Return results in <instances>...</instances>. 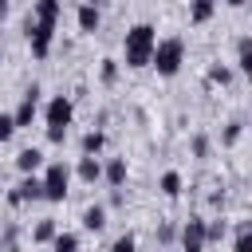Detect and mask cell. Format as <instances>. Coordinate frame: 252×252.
Returning <instances> with one entry per match:
<instances>
[{
  "mask_svg": "<svg viewBox=\"0 0 252 252\" xmlns=\"http://www.w3.org/2000/svg\"><path fill=\"white\" fill-rule=\"evenodd\" d=\"M55 232H59V228H55V220H39V224H35V232H32V240H35V244H51V236H55Z\"/></svg>",
  "mask_w": 252,
  "mask_h": 252,
  "instance_id": "19",
  "label": "cell"
},
{
  "mask_svg": "<svg viewBox=\"0 0 252 252\" xmlns=\"http://www.w3.org/2000/svg\"><path fill=\"white\" fill-rule=\"evenodd\" d=\"M102 146H106V134H102V130H87V134H83V142H79L83 158H98V154H102Z\"/></svg>",
  "mask_w": 252,
  "mask_h": 252,
  "instance_id": "10",
  "label": "cell"
},
{
  "mask_svg": "<svg viewBox=\"0 0 252 252\" xmlns=\"http://www.w3.org/2000/svg\"><path fill=\"white\" fill-rule=\"evenodd\" d=\"M110 252H138V240H134V232H122V236L110 244Z\"/></svg>",
  "mask_w": 252,
  "mask_h": 252,
  "instance_id": "21",
  "label": "cell"
},
{
  "mask_svg": "<svg viewBox=\"0 0 252 252\" xmlns=\"http://www.w3.org/2000/svg\"><path fill=\"white\" fill-rule=\"evenodd\" d=\"M8 201L12 205H28V201H43V181L35 177V173H24L20 177V185L8 193Z\"/></svg>",
  "mask_w": 252,
  "mask_h": 252,
  "instance_id": "7",
  "label": "cell"
},
{
  "mask_svg": "<svg viewBox=\"0 0 252 252\" xmlns=\"http://www.w3.org/2000/svg\"><path fill=\"white\" fill-rule=\"evenodd\" d=\"M158 189H161L165 197H177V193H181V173H177V169H165L161 181H158Z\"/></svg>",
  "mask_w": 252,
  "mask_h": 252,
  "instance_id": "16",
  "label": "cell"
},
{
  "mask_svg": "<svg viewBox=\"0 0 252 252\" xmlns=\"http://www.w3.org/2000/svg\"><path fill=\"white\" fill-rule=\"evenodd\" d=\"M209 83H220V87H224V83H232V71H228V67H213V71H209Z\"/></svg>",
  "mask_w": 252,
  "mask_h": 252,
  "instance_id": "22",
  "label": "cell"
},
{
  "mask_svg": "<svg viewBox=\"0 0 252 252\" xmlns=\"http://www.w3.org/2000/svg\"><path fill=\"white\" fill-rule=\"evenodd\" d=\"M79 177H83L87 185H94V181L102 177V161H98V158H79Z\"/></svg>",
  "mask_w": 252,
  "mask_h": 252,
  "instance_id": "14",
  "label": "cell"
},
{
  "mask_svg": "<svg viewBox=\"0 0 252 252\" xmlns=\"http://www.w3.org/2000/svg\"><path fill=\"white\" fill-rule=\"evenodd\" d=\"M181 252H205V244H181Z\"/></svg>",
  "mask_w": 252,
  "mask_h": 252,
  "instance_id": "26",
  "label": "cell"
},
{
  "mask_svg": "<svg viewBox=\"0 0 252 252\" xmlns=\"http://www.w3.org/2000/svg\"><path fill=\"white\" fill-rule=\"evenodd\" d=\"M236 67H240L244 75H252V39H248V35H244L240 47H236Z\"/></svg>",
  "mask_w": 252,
  "mask_h": 252,
  "instance_id": "18",
  "label": "cell"
},
{
  "mask_svg": "<svg viewBox=\"0 0 252 252\" xmlns=\"http://www.w3.org/2000/svg\"><path fill=\"white\" fill-rule=\"evenodd\" d=\"M232 252H252V228L240 220V228H236V240H232Z\"/></svg>",
  "mask_w": 252,
  "mask_h": 252,
  "instance_id": "20",
  "label": "cell"
},
{
  "mask_svg": "<svg viewBox=\"0 0 252 252\" xmlns=\"http://www.w3.org/2000/svg\"><path fill=\"white\" fill-rule=\"evenodd\" d=\"M181 63H185V43H181L177 35H169V39H158V43H154L150 67H154L161 79H173V75L181 71Z\"/></svg>",
  "mask_w": 252,
  "mask_h": 252,
  "instance_id": "3",
  "label": "cell"
},
{
  "mask_svg": "<svg viewBox=\"0 0 252 252\" xmlns=\"http://www.w3.org/2000/svg\"><path fill=\"white\" fill-rule=\"evenodd\" d=\"M35 114H39V87H28V91H24V98H20V106L12 110V122H16V130L32 126V122H35Z\"/></svg>",
  "mask_w": 252,
  "mask_h": 252,
  "instance_id": "6",
  "label": "cell"
},
{
  "mask_svg": "<svg viewBox=\"0 0 252 252\" xmlns=\"http://www.w3.org/2000/svg\"><path fill=\"white\" fill-rule=\"evenodd\" d=\"M16 134V122H12V114H0V142H8Z\"/></svg>",
  "mask_w": 252,
  "mask_h": 252,
  "instance_id": "23",
  "label": "cell"
},
{
  "mask_svg": "<svg viewBox=\"0 0 252 252\" xmlns=\"http://www.w3.org/2000/svg\"><path fill=\"white\" fill-rule=\"evenodd\" d=\"M244 4H248V0H228V8H244Z\"/></svg>",
  "mask_w": 252,
  "mask_h": 252,
  "instance_id": "28",
  "label": "cell"
},
{
  "mask_svg": "<svg viewBox=\"0 0 252 252\" xmlns=\"http://www.w3.org/2000/svg\"><path fill=\"white\" fill-rule=\"evenodd\" d=\"M240 126H244V122H228V130H224V142H236V138H240Z\"/></svg>",
  "mask_w": 252,
  "mask_h": 252,
  "instance_id": "25",
  "label": "cell"
},
{
  "mask_svg": "<svg viewBox=\"0 0 252 252\" xmlns=\"http://www.w3.org/2000/svg\"><path fill=\"white\" fill-rule=\"evenodd\" d=\"M75 118V102L67 94H55L47 106H43V122H47V142H63L67 138V126Z\"/></svg>",
  "mask_w": 252,
  "mask_h": 252,
  "instance_id": "4",
  "label": "cell"
},
{
  "mask_svg": "<svg viewBox=\"0 0 252 252\" xmlns=\"http://www.w3.org/2000/svg\"><path fill=\"white\" fill-rule=\"evenodd\" d=\"M118 79V63L114 59H102V83H114Z\"/></svg>",
  "mask_w": 252,
  "mask_h": 252,
  "instance_id": "24",
  "label": "cell"
},
{
  "mask_svg": "<svg viewBox=\"0 0 252 252\" xmlns=\"http://www.w3.org/2000/svg\"><path fill=\"white\" fill-rule=\"evenodd\" d=\"M217 12V0H189V24H209Z\"/></svg>",
  "mask_w": 252,
  "mask_h": 252,
  "instance_id": "13",
  "label": "cell"
},
{
  "mask_svg": "<svg viewBox=\"0 0 252 252\" xmlns=\"http://www.w3.org/2000/svg\"><path fill=\"white\" fill-rule=\"evenodd\" d=\"M75 20H79V32H83V35H94V32H98V24H102V16H98V8H94L91 0H87V4H79Z\"/></svg>",
  "mask_w": 252,
  "mask_h": 252,
  "instance_id": "8",
  "label": "cell"
},
{
  "mask_svg": "<svg viewBox=\"0 0 252 252\" xmlns=\"http://www.w3.org/2000/svg\"><path fill=\"white\" fill-rule=\"evenodd\" d=\"M43 201H51V205H59L63 197H67V185H71V169H67V161H51L47 169H43Z\"/></svg>",
  "mask_w": 252,
  "mask_h": 252,
  "instance_id": "5",
  "label": "cell"
},
{
  "mask_svg": "<svg viewBox=\"0 0 252 252\" xmlns=\"http://www.w3.org/2000/svg\"><path fill=\"white\" fill-rule=\"evenodd\" d=\"M102 224H106V209H102V205H91V209L83 213V228H87V232H98Z\"/></svg>",
  "mask_w": 252,
  "mask_h": 252,
  "instance_id": "15",
  "label": "cell"
},
{
  "mask_svg": "<svg viewBox=\"0 0 252 252\" xmlns=\"http://www.w3.org/2000/svg\"><path fill=\"white\" fill-rule=\"evenodd\" d=\"M51 252H79V236L75 232H55L51 236Z\"/></svg>",
  "mask_w": 252,
  "mask_h": 252,
  "instance_id": "17",
  "label": "cell"
},
{
  "mask_svg": "<svg viewBox=\"0 0 252 252\" xmlns=\"http://www.w3.org/2000/svg\"><path fill=\"white\" fill-rule=\"evenodd\" d=\"M154 43H158V32H154V24H134V28L126 32V39H122L126 67H130V71H142V67H150Z\"/></svg>",
  "mask_w": 252,
  "mask_h": 252,
  "instance_id": "2",
  "label": "cell"
},
{
  "mask_svg": "<svg viewBox=\"0 0 252 252\" xmlns=\"http://www.w3.org/2000/svg\"><path fill=\"white\" fill-rule=\"evenodd\" d=\"M181 244H205V220L201 217H189L181 224Z\"/></svg>",
  "mask_w": 252,
  "mask_h": 252,
  "instance_id": "12",
  "label": "cell"
},
{
  "mask_svg": "<svg viewBox=\"0 0 252 252\" xmlns=\"http://www.w3.org/2000/svg\"><path fill=\"white\" fill-rule=\"evenodd\" d=\"M8 8H12V4H8V0H0V20L8 16Z\"/></svg>",
  "mask_w": 252,
  "mask_h": 252,
  "instance_id": "27",
  "label": "cell"
},
{
  "mask_svg": "<svg viewBox=\"0 0 252 252\" xmlns=\"http://www.w3.org/2000/svg\"><path fill=\"white\" fill-rule=\"evenodd\" d=\"M0 63H4V55H0Z\"/></svg>",
  "mask_w": 252,
  "mask_h": 252,
  "instance_id": "29",
  "label": "cell"
},
{
  "mask_svg": "<svg viewBox=\"0 0 252 252\" xmlns=\"http://www.w3.org/2000/svg\"><path fill=\"white\" fill-rule=\"evenodd\" d=\"M39 165H43V154H39L35 146H28V150L16 154V169H20V173H35Z\"/></svg>",
  "mask_w": 252,
  "mask_h": 252,
  "instance_id": "11",
  "label": "cell"
},
{
  "mask_svg": "<svg viewBox=\"0 0 252 252\" xmlns=\"http://www.w3.org/2000/svg\"><path fill=\"white\" fill-rule=\"evenodd\" d=\"M102 177H106V185H110V189H122V185H126V177H130L126 158H110V161L102 165Z\"/></svg>",
  "mask_w": 252,
  "mask_h": 252,
  "instance_id": "9",
  "label": "cell"
},
{
  "mask_svg": "<svg viewBox=\"0 0 252 252\" xmlns=\"http://www.w3.org/2000/svg\"><path fill=\"white\" fill-rule=\"evenodd\" d=\"M55 24H59V0H35L32 16H28V43L35 59L51 55V39H55Z\"/></svg>",
  "mask_w": 252,
  "mask_h": 252,
  "instance_id": "1",
  "label": "cell"
}]
</instances>
